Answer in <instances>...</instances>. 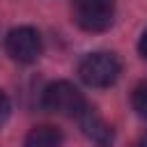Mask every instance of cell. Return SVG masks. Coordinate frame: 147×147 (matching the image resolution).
<instances>
[{"mask_svg": "<svg viewBox=\"0 0 147 147\" xmlns=\"http://www.w3.org/2000/svg\"><path fill=\"white\" fill-rule=\"evenodd\" d=\"M119 74L122 60L113 51H94L78 62V76L90 87H110L117 83Z\"/></svg>", "mask_w": 147, "mask_h": 147, "instance_id": "6da1fadb", "label": "cell"}, {"mask_svg": "<svg viewBox=\"0 0 147 147\" xmlns=\"http://www.w3.org/2000/svg\"><path fill=\"white\" fill-rule=\"evenodd\" d=\"M41 103L51 113H57V115H64V117H76V119L90 106L87 99L83 96V92L74 83H69V80L51 83L44 90V94H41Z\"/></svg>", "mask_w": 147, "mask_h": 147, "instance_id": "7a4b0ae2", "label": "cell"}, {"mask_svg": "<svg viewBox=\"0 0 147 147\" xmlns=\"http://www.w3.org/2000/svg\"><path fill=\"white\" fill-rule=\"evenodd\" d=\"M71 16L85 32H103L113 25L115 0H71Z\"/></svg>", "mask_w": 147, "mask_h": 147, "instance_id": "3957f363", "label": "cell"}, {"mask_svg": "<svg viewBox=\"0 0 147 147\" xmlns=\"http://www.w3.org/2000/svg\"><path fill=\"white\" fill-rule=\"evenodd\" d=\"M5 51L18 64H32V62H37L41 57V51H44L39 30H34L32 25L11 28L5 34Z\"/></svg>", "mask_w": 147, "mask_h": 147, "instance_id": "277c9868", "label": "cell"}, {"mask_svg": "<svg viewBox=\"0 0 147 147\" xmlns=\"http://www.w3.org/2000/svg\"><path fill=\"white\" fill-rule=\"evenodd\" d=\"M78 124H80V131L85 133V138L90 142H94L96 147H110L113 140H115V131L113 126L92 108L87 106L80 115H78Z\"/></svg>", "mask_w": 147, "mask_h": 147, "instance_id": "5b68a950", "label": "cell"}, {"mask_svg": "<svg viewBox=\"0 0 147 147\" xmlns=\"http://www.w3.org/2000/svg\"><path fill=\"white\" fill-rule=\"evenodd\" d=\"M23 147H62V133L51 124H37L28 131Z\"/></svg>", "mask_w": 147, "mask_h": 147, "instance_id": "8992f818", "label": "cell"}, {"mask_svg": "<svg viewBox=\"0 0 147 147\" xmlns=\"http://www.w3.org/2000/svg\"><path fill=\"white\" fill-rule=\"evenodd\" d=\"M131 106H133V110L142 119H147V80H142V83H138L133 87V92H131Z\"/></svg>", "mask_w": 147, "mask_h": 147, "instance_id": "52a82bcc", "label": "cell"}, {"mask_svg": "<svg viewBox=\"0 0 147 147\" xmlns=\"http://www.w3.org/2000/svg\"><path fill=\"white\" fill-rule=\"evenodd\" d=\"M9 113H11V101H9V96H7V94L0 90V126L7 122Z\"/></svg>", "mask_w": 147, "mask_h": 147, "instance_id": "ba28073f", "label": "cell"}, {"mask_svg": "<svg viewBox=\"0 0 147 147\" xmlns=\"http://www.w3.org/2000/svg\"><path fill=\"white\" fill-rule=\"evenodd\" d=\"M138 51H140V55L147 60V30L140 34V41H138Z\"/></svg>", "mask_w": 147, "mask_h": 147, "instance_id": "9c48e42d", "label": "cell"}, {"mask_svg": "<svg viewBox=\"0 0 147 147\" xmlns=\"http://www.w3.org/2000/svg\"><path fill=\"white\" fill-rule=\"evenodd\" d=\"M133 147H147V133H142V136L133 142Z\"/></svg>", "mask_w": 147, "mask_h": 147, "instance_id": "30bf717a", "label": "cell"}]
</instances>
